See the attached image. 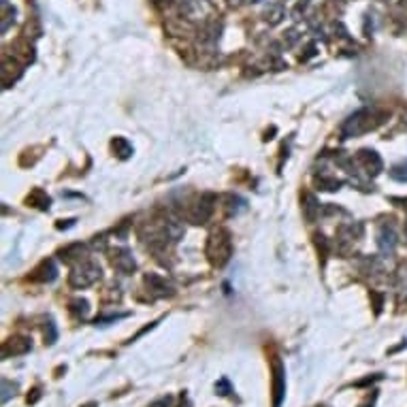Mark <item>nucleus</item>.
<instances>
[{"mask_svg":"<svg viewBox=\"0 0 407 407\" xmlns=\"http://www.w3.org/2000/svg\"><path fill=\"white\" fill-rule=\"evenodd\" d=\"M382 122H384V115H382V113L371 111V109H361V111H356V113L350 115L345 120V124L341 126V134H343L345 139L358 137V134L375 130Z\"/></svg>","mask_w":407,"mask_h":407,"instance_id":"nucleus-1","label":"nucleus"},{"mask_svg":"<svg viewBox=\"0 0 407 407\" xmlns=\"http://www.w3.org/2000/svg\"><path fill=\"white\" fill-rule=\"evenodd\" d=\"M207 258L214 267H224L228 260H231V254H233V241L231 235L224 228H215L214 233L209 235L207 241Z\"/></svg>","mask_w":407,"mask_h":407,"instance_id":"nucleus-2","label":"nucleus"},{"mask_svg":"<svg viewBox=\"0 0 407 407\" xmlns=\"http://www.w3.org/2000/svg\"><path fill=\"white\" fill-rule=\"evenodd\" d=\"M98 279H100V267L96 262H90V260L77 264V267L73 269V273H70V277H68V281H70L73 288H87V286L96 284Z\"/></svg>","mask_w":407,"mask_h":407,"instance_id":"nucleus-3","label":"nucleus"},{"mask_svg":"<svg viewBox=\"0 0 407 407\" xmlns=\"http://www.w3.org/2000/svg\"><path fill=\"white\" fill-rule=\"evenodd\" d=\"M215 209V196L214 194H200V196L194 200V205H190L188 209V220L194 222V224H205L211 217Z\"/></svg>","mask_w":407,"mask_h":407,"instance_id":"nucleus-4","label":"nucleus"},{"mask_svg":"<svg viewBox=\"0 0 407 407\" xmlns=\"http://www.w3.org/2000/svg\"><path fill=\"white\" fill-rule=\"evenodd\" d=\"M286 397V369L279 358H273V407H281Z\"/></svg>","mask_w":407,"mask_h":407,"instance_id":"nucleus-5","label":"nucleus"},{"mask_svg":"<svg viewBox=\"0 0 407 407\" xmlns=\"http://www.w3.org/2000/svg\"><path fill=\"white\" fill-rule=\"evenodd\" d=\"M111 264H113L115 271H120L124 275H130L137 269V262H134L132 254L126 247H117V250L111 252Z\"/></svg>","mask_w":407,"mask_h":407,"instance_id":"nucleus-6","label":"nucleus"},{"mask_svg":"<svg viewBox=\"0 0 407 407\" xmlns=\"http://www.w3.org/2000/svg\"><path fill=\"white\" fill-rule=\"evenodd\" d=\"M356 162L361 164L363 171H364V173H367L369 177H375V175L382 171V158L377 156L373 150H363V151H358Z\"/></svg>","mask_w":407,"mask_h":407,"instance_id":"nucleus-7","label":"nucleus"},{"mask_svg":"<svg viewBox=\"0 0 407 407\" xmlns=\"http://www.w3.org/2000/svg\"><path fill=\"white\" fill-rule=\"evenodd\" d=\"M30 350H32V341L28 337L17 335V337H11V339L4 341L2 356H21V354H28Z\"/></svg>","mask_w":407,"mask_h":407,"instance_id":"nucleus-8","label":"nucleus"},{"mask_svg":"<svg viewBox=\"0 0 407 407\" xmlns=\"http://www.w3.org/2000/svg\"><path fill=\"white\" fill-rule=\"evenodd\" d=\"M211 13H214V7H211L207 0H190L184 7V15L188 20H205Z\"/></svg>","mask_w":407,"mask_h":407,"instance_id":"nucleus-9","label":"nucleus"},{"mask_svg":"<svg viewBox=\"0 0 407 407\" xmlns=\"http://www.w3.org/2000/svg\"><path fill=\"white\" fill-rule=\"evenodd\" d=\"M377 245L384 254H392L394 247H397V235L390 226H382L380 233H377Z\"/></svg>","mask_w":407,"mask_h":407,"instance_id":"nucleus-10","label":"nucleus"},{"mask_svg":"<svg viewBox=\"0 0 407 407\" xmlns=\"http://www.w3.org/2000/svg\"><path fill=\"white\" fill-rule=\"evenodd\" d=\"M34 279L37 281H54L58 277V269H56V262L54 260H45L41 267L34 271Z\"/></svg>","mask_w":407,"mask_h":407,"instance_id":"nucleus-11","label":"nucleus"},{"mask_svg":"<svg viewBox=\"0 0 407 407\" xmlns=\"http://www.w3.org/2000/svg\"><path fill=\"white\" fill-rule=\"evenodd\" d=\"M145 281L151 286L150 290L158 292L160 297H167V294H173V288H171V286L167 284V281L162 279V277H158V275H154V273H150V275H147V277H145Z\"/></svg>","mask_w":407,"mask_h":407,"instance_id":"nucleus-12","label":"nucleus"},{"mask_svg":"<svg viewBox=\"0 0 407 407\" xmlns=\"http://www.w3.org/2000/svg\"><path fill=\"white\" fill-rule=\"evenodd\" d=\"M84 254H86V247L81 245V243H73V245H68V247H64V250L60 252V258L62 260H79V258H84Z\"/></svg>","mask_w":407,"mask_h":407,"instance_id":"nucleus-13","label":"nucleus"},{"mask_svg":"<svg viewBox=\"0 0 407 407\" xmlns=\"http://www.w3.org/2000/svg\"><path fill=\"white\" fill-rule=\"evenodd\" d=\"M111 147H113V151L122 158V160H126V158L132 156V145L128 143L126 139H122V137H115L113 143H111Z\"/></svg>","mask_w":407,"mask_h":407,"instance_id":"nucleus-14","label":"nucleus"},{"mask_svg":"<svg viewBox=\"0 0 407 407\" xmlns=\"http://www.w3.org/2000/svg\"><path fill=\"white\" fill-rule=\"evenodd\" d=\"M303 200L307 203V205H303V214H305V217H307V220H314L316 214H320V205H318L316 196H314V194H305Z\"/></svg>","mask_w":407,"mask_h":407,"instance_id":"nucleus-15","label":"nucleus"},{"mask_svg":"<svg viewBox=\"0 0 407 407\" xmlns=\"http://www.w3.org/2000/svg\"><path fill=\"white\" fill-rule=\"evenodd\" d=\"M28 203H30V205H37L39 209H49L51 198H49V196H45V192H43V190H34L30 196H28Z\"/></svg>","mask_w":407,"mask_h":407,"instance_id":"nucleus-16","label":"nucleus"},{"mask_svg":"<svg viewBox=\"0 0 407 407\" xmlns=\"http://www.w3.org/2000/svg\"><path fill=\"white\" fill-rule=\"evenodd\" d=\"M281 17H284V9L281 7H271V9H267V13H264V20H267L271 26H275V23H279L281 21Z\"/></svg>","mask_w":407,"mask_h":407,"instance_id":"nucleus-17","label":"nucleus"},{"mask_svg":"<svg viewBox=\"0 0 407 407\" xmlns=\"http://www.w3.org/2000/svg\"><path fill=\"white\" fill-rule=\"evenodd\" d=\"M390 177L394 181H407V160L401 164H394L390 169Z\"/></svg>","mask_w":407,"mask_h":407,"instance_id":"nucleus-18","label":"nucleus"},{"mask_svg":"<svg viewBox=\"0 0 407 407\" xmlns=\"http://www.w3.org/2000/svg\"><path fill=\"white\" fill-rule=\"evenodd\" d=\"M318 186H320V190H339L341 181L339 179H326V177H320V179H318Z\"/></svg>","mask_w":407,"mask_h":407,"instance_id":"nucleus-19","label":"nucleus"},{"mask_svg":"<svg viewBox=\"0 0 407 407\" xmlns=\"http://www.w3.org/2000/svg\"><path fill=\"white\" fill-rule=\"evenodd\" d=\"M56 339H58V330H56V324L49 320V322L45 324V341H47V343H56Z\"/></svg>","mask_w":407,"mask_h":407,"instance_id":"nucleus-20","label":"nucleus"},{"mask_svg":"<svg viewBox=\"0 0 407 407\" xmlns=\"http://www.w3.org/2000/svg\"><path fill=\"white\" fill-rule=\"evenodd\" d=\"M17 384H11L9 380H2V403H7L11 399V394H15Z\"/></svg>","mask_w":407,"mask_h":407,"instance_id":"nucleus-21","label":"nucleus"},{"mask_svg":"<svg viewBox=\"0 0 407 407\" xmlns=\"http://www.w3.org/2000/svg\"><path fill=\"white\" fill-rule=\"evenodd\" d=\"M215 392H217V394H222V397H228V394L233 392V388H231V384H228L226 377H222V380L215 384Z\"/></svg>","mask_w":407,"mask_h":407,"instance_id":"nucleus-22","label":"nucleus"},{"mask_svg":"<svg viewBox=\"0 0 407 407\" xmlns=\"http://www.w3.org/2000/svg\"><path fill=\"white\" fill-rule=\"evenodd\" d=\"M70 305H73V311H77V314H81V316L87 314V309H90V307H87V300H84V299L73 300Z\"/></svg>","mask_w":407,"mask_h":407,"instance_id":"nucleus-23","label":"nucleus"},{"mask_svg":"<svg viewBox=\"0 0 407 407\" xmlns=\"http://www.w3.org/2000/svg\"><path fill=\"white\" fill-rule=\"evenodd\" d=\"M377 380H382V375H380V373H377V375H371V377H364V380H361V382H356V386H358V388H363V386L373 384V382H377Z\"/></svg>","mask_w":407,"mask_h":407,"instance_id":"nucleus-24","label":"nucleus"},{"mask_svg":"<svg viewBox=\"0 0 407 407\" xmlns=\"http://www.w3.org/2000/svg\"><path fill=\"white\" fill-rule=\"evenodd\" d=\"M171 403H173V399L171 397H162V399H158V401H154L150 407H169Z\"/></svg>","mask_w":407,"mask_h":407,"instance_id":"nucleus-25","label":"nucleus"},{"mask_svg":"<svg viewBox=\"0 0 407 407\" xmlns=\"http://www.w3.org/2000/svg\"><path fill=\"white\" fill-rule=\"evenodd\" d=\"M247 2H250V0H231V7H243Z\"/></svg>","mask_w":407,"mask_h":407,"instance_id":"nucleus-26","label":"nucleus"},{"mask_svg":"<svg viewBox=\"0 0 407 407\" xmlns=\"http://www.w3.org/2000/svg\"><path fill=\"white\" fill-rule=\"evenodd\" d=\"M84 407H98L96 403H87V405H84Z\"/></svg>","mask_w":407,"mask_h":407,"instance_id":"nucleus-27","label":"nucleus"},{"mask_svg":"<svg viewBox=\"0 0 407 407\" xmlns=\"http://www.w3.org/2000/svg\"><path fill=\"white\" fill-rule=\"evenodd\" d=\"M179 407H190V403H188V401H186V403H181Z\"/></svg>","mask_w":407,"mask_h":407,"instance_id":"nucleus-28","label":"nucleus"},{"mask_svg":"<svg viewBox=\"0 0 407 407\" xmlns=\"http://www.w3.org/2000/svg\"><path fill=\"white\" fill-rule=\"evenodd\" d=\"M405 235H407V222H405Z\"/></svg>","mask_w":407,"mask_h":407,"instance_id":"nucleus-29","label":"nucleus"}]
</instances>
